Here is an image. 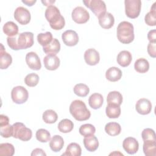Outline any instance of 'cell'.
<instances>
[{
	"label": "cell",
	"mask_w": 156,
	"mask_h": 156,
	"mask_svg": "<svg viewBox=\"0 0 156 156\" xmlns=\"http://www.w3.org/2000/svg\"><path fill=\"white\" fill-rule=\"evenodd\" d=\"M7 42L8 46L13 50L26 49L33 46L34 34L30 32H24L13 37H8Z\"/></svg>",
	"instance_id": "obj_1"
},
{
	"label": "cell",
	"mask_w": 156,
	"mask_h": 156,
	"mask_svg": "<svg viewBox=\"0 0 156 156\" xmlns=\"http://www.w3.org/2000/svg\"><path fill=\"white\" fill-rule=\"evenodd\" d=\"M44 16L52 29L58 30L64 27L65 24V19L61 15L60 10L56 6L53 5L48 6L45 10Z\"/></svg>",
	"instance_id": "obj_2"
},
{
	"label": "cell",
	"mask_w": 156,
	"mask_h": 156,
	"mask_svg": "<svg viewBox=\"0 0 156 156\" xmlns=\"http://www.w3.org/2000/svg\"><path fill=\"white\" fill-rule=\"evenodd\" d=\"M134 29L132 23L128 21L121 22L117 27V38L123 44H129L134 40Z\"/></svg>",
	"instance_id": "obj_3"
},
{
	"label": "cell",
	"mask_w": 156,
	"mask_h": 156,
	"mask_svg": "<svg viewBox=\"0 0 156 156\" xmlns=\"http://www.w3.org/2000/svg\"><path fill=\"white\" fill-rule=\"evenodd\" d=\"M69 112L75 119L79 121H86L91 116L90 110L85 104L81 100L73 101L69 106Z\"/></svg>",
	"instance_id": "obj_4"
},
{
	"label": "cell",
	"mask_w": 156,
	"mask_h": 156,
	"mask_svg": "<svg viewBox=\"0 0 156 156\" xmlns=\"http://www.w3.org/2000/svg\"><path fill=\"white\" fill-rule=\"evenodd\" d=\"M32 136L31 129L26 127L23 123L15 122L12 125V136L13 138L27 141L31 139Z\"/></svg>",
	"instance_id": "obj_5"
},
{
	"label": "cell",
	"mask_w": 156,
	"mask_h": 156,
	"mask_svg": "<svg viewBox=\"0 0 156 156\" xmlns=\"http://www.w3.org/2000/svg\"><path fill=\"white\" fill-rule=\"evenodd\" d=\"M124 4L125 12L127 17L134 19L139 16L141 7L140 0H125Z\"/></svg>",
	"instance_id": "obj_6"
},
{
	"label": "cell",
	"mask_w": 156,
	"mask_h": 156,
	"mask_svg": "<svg viewBox=\"0 0 156 156\" xmlns=\"http://www.w3.org/2000/svg\"><path fill=\"white\" fill-rule=\"evenodd\" d=\"M12 101L17 104H21L27 101L29 97L27 90L23 86H16L13 88L11 91Z\"/></svg>",
	"instance_id": "obj_7"
},
{
	"label": "cell",
	"mask_w": 156,
	"mask_h": 156,
	"mask_svg": "<svg viewBox=\"0 0 156 156\" xmlns=\"http://www.w3.org/2000/svg\"><path fill=\"white\" fill-rule=\"evenodd\" d=\"M83 2L85 6L90 9L93 13L98 17L106 12V5L103 1L87 0L83 1Z\"/></svg>",
	"instance_id": "obj_8"
},
{
	"label": "cell",
	"mask_w": 156,
	"mask_h": 156,
	"mask_svg": "<svg viewBox=\"0 0 156 156\" xmlns=\"http://www.w3.org/2000/svg\"><path fill=\"white\" fill-rule=\"evenodd\" d=\"M71 16L73 21L77 24L85 23L90 18V15L88 11L80 6L76 7L73 9Z\"/></svg>",
	"instance_id": "obj_9"
},
{
	"label": "cell",
	"mask_w": 156,
	"mask_h": 156,
	"mask_svg": "<svg viewBox=\"0 0 156 156\" xmlns=\"http://www.w3.org/2000/svg\"><path fill=\"white\" fill-rule=\"evenodd\" d=\"M15 19L22 25L27 24L31 18L30 13L29 10L23 7H18L14 12Z\"/></svg>",
	"instance_id": "obj_10"
},
{
	"label": "cell",
	"mask_w": 156,
	"mask_h": 156,
	"mask_svg": "<svg viewBox=\"0 0 156 156\" xmlns=\"http://www.w3.org/2000/svg\"><path fill=\"white\" fill-rule=\"evenodd\" d=\"M26 62L27 66L33 70H40L41 68L40 59L34 52H29L26 55Z\"/></svg>",
	"instance_id": "obj_11"
},
{
	"label": "cell",
	"mask_w": 156,
	"mask_h": 156,
	"mask_svg": "<svg viewBox=\"0 0 156 156\" xmlns=\"http://www.w3.org/2000/svg\"><path fill=\"white\" fill-rule=\"evenodd\" d=\"M135 109L139 114L146 115L151 113L152 110V104L149 99L141 98L136 102Z\"/></svg>",
	"instance_id": "obj_12"
},
{
	"label": "cell",
	"mask_w": 156,
	"mask_h": 156,
	"mask_svg": "<svg viewBox=\"0 0 156 156\" xmlns=\"http://www.w3.org/2000/svg\"><path fill=\"white\" fill-rule=\"evenodd\" d=\"M63 43L68 46H74L79 42V36L73 30L65 31L62 35Z\"/></svg>",
	"instance_id": "obj_13"
},
{
	"label": "cell",
	"mask_w": 156,
	"mask_h": 156,
	"mask_svg": "<svg viewBox=\"0 0 156 156\" xmlns=\"http://www.w3.org/2000/svg\"><path fill=\"white\" fill-rule=\"evenodd\" d=\"M122 147L125 151L129 154H134L138 150L139 144L135 138L127 137L124 140Z\"/></svg>",
	"instance_id": "obj_14"
},
{
	"label": "cell",
	"mask_w": 156,
	"mask_h": 156,
	"mask_svg": "<svg viewBox=\"0 0 156 156\" xmlns=\"http://www.w3.org/2000/svg\"><path fill=\"white\" fill-rule=\"evenodd\" d=\"M43 63L48 70L54 71L60 66V59L55 54H48L43 58Z\"/></svg>",
	"instance_id": "obj_15"
},
{
	"label": "cell",
	"mask_w": 156,
	"mask_h": 156,
	"mask_svg": "<svg viewBox=\"0 0 156 156\" xmlns=\"http://www.w3.org/2000/svg\"><path fill=\"white\" fill-rule=\"evenodd\" d=\"M84 60L86 63L89 65H96L100 60L99 54L94 48L88 49L84 53Z\"/></svg>",
	"instance_id": "obj_16"
},
{
	"label": "cell",
	"mask_w": 156,
	"mask_h": 156,
	"mask_svg": "<svg viewBox=\"0 0 156 156\" xmlns=\"http://www.w3.org/2000/svg\"><path fill=\"white\" fill-rule=\"evenodd\" d=\"M99 24L104 29H110L114 24L115 18L112 14L109 12H105L98 17Z\"/></svg>",
	"instance_id": "obj_17"
},
{
	"label": "cell",
	"mask_w": 156,
	"mask_h": 156,
	"mask_svg": "<svg viewBox=\"0 0 156 156\" xmlns=\"http://www.w3.org/2000/svg\"><path fill=\"white\" fill-rule=\"evenodd\" d=\"M12 62V57L10 54L7 52L4 46L1 43L0 49V68L1 69H7Z\"/></svg>",
	"instance_id": "obj_18"
},
{
	"label": "cell",
	"mask_w": 156,
	"mask_h": 156,
	"mask_svg": "<svg viewBox=\"0 0 156 156\" xmlns=\"http://www.w3.org/2000/svg\"><path fill=\"white\" fill-rule=\"evenodd\" d=\"M116 60L120 66L122 67H127L130 64L132 60V54L128 51H122L118 54Z\"/></svg>",
	"instance_id": "obj_19"
},
{
	"label": "cell",
	"mask_w": 156,
	"mask_h": 156,
	"mask_svg": "<svg viewBox=\"0 0 156 156\" xmlns=\"http://www.w3.org/2000/svg\"><path fill=\"white\" fill-rule=\"evenodd\" d=\"M83 144L87 151L94 152L99 147V141L96 136L91 135L83 138Z\"/></svg>",
	"instance_id": "obj_20"
},
{
	"label": "cell",
	"mask_w": 156,
	"mask_h": 156,
	"mask_svg": "<svg viewBox=\"0 0 156 156\" xmlns=\"http://www.w3.org/2000/svg\"><path fill=\"white\" fill-rule=\"evenodd\" d=\"M122 74V71L119 68L113 66L106 71L105 77L110 82H116L121 79Z\"/></svg>",
	"instance_id": "obj_21"
},
{
	"label": "cell",
	"mask_w": 156,
	"mask_h": 156,
	"mask_svg": "<svg viewBox=\"0 0 156 156\" xmlns=\"http://www.w3.org/2000/svg\"><path fill=\"white\" fill-rule=\"evenodd\" d=\"M104 98L101 94L95 93L92 94L88 99V104L91 108L93 109H98L102 105Z\"/></svg>",
	"instance_id": "obj_22"
},
{
	"label": "cell",
	"mask_w": 156,
	"mask_h": 156,
	"mask_svg": "<svg viewBox=\"0 0 156 156\" xmlns=\"http://www.w3.org/2000/svg\"><path fill=\"white\" fill-rule=\"evenodd\" d=\"M64 141L63 138L58 135H54L49 142V146L51 149L55 152L60 151L63 147Z\"/></svg>",
	"instance_id": "obj_23"
},
{
	"label": "cell",
	"mask_w": 156,
	"mask_h": 156,
	"mask_svg": "<svg viewBox=\"0 0 156 156\" xmlns=\"http://www.w3.org/2000/svg\"><path fill=\"white\" fill-rule=\"evenodd\" d=\"M43 50L47 55L50 54L56 55L60 50V43L57 38H53L49 44L43 47Z\"/></svg>",
	"instance_id": "obj_24"
},
{
	"label": "cell",
	"mask_w": 156,
	"mask_h": 156,
	"mask_svg": "<svg viewBox=\"0 0 156 156\" xmlns=\"http://www.w3.org/2000/svg\"><path fill=\"white\" fill-rule=\"evenodd\" d=\"M3 32L8 37H13L18 34V27L13 21H8L3 26Z\"/></svg>",
	"instance_id": "obj_25"
},
{
	"label": "cell",
	"mask_w": 156,
	"mask_h": 156,
	"mask_svg": "<svg viewBox=\"0 0 156 156\" xmlns=\"http://www.w3.org/2000/svg\"><path fill=\"white\" fill-rule=\"evenodd\" d=\"M105 113L106 115L109 118H118L121 115L120 105L108 104L106 107Z\"/></svg>",
	"instance_id": "obj_26"
},
{
	"label": "cell",
	"mask_w": 156,
	"mask_h": 156,
	"mask_svg": "<svg viewBox=\"0 0 156 156\" xmlns=\"http://www.w3.org/2000/svg\"><path fill=\"white\" fill-rule=\"evenodd\" d=\"M134 68L135 71L139 73H145L147 72L149 69V62L146 58H140L135 61Z\"/></svg>",
	"instance_id": "obj_27"
},
{
	"label": "cell",
	"mask_w": 156,
	"mask_h": 156,
	"mask_svg": "<svg viewBox=\"0 0 156 156\" xmlns=\"http://www.w3.org/2000/svg\"><path fill=\"white\" fill-rule=\"evenodd\" d=\"M143 149L145 155L155 156L156 155V141H144Z\"/></svg>",
	"instance_id": "obj_28"
},
{
	"label": "cell",
	"mask_w": 156,
	"mask_h": 156,
	"mask_svg": "<svg viewBox=\"0 0 156 156\" xmlns=\"http://www.w3.org/2000/svg\"><path fill=\"white\" fill-rule=\"evenodd\" d=\"M82 149L79 144L76 143H71L67 146L65 152L62 155L80 156L81 155Z\"/></svg>",
	"instance_id": "obj_29"
},
{
	"label": "cell",
	"mask_w": 156,
	"mask_h": 156,
	"mask_svg": "<svg viewBox=\"0 0 156 156\" xmlns=\"http://www.w3.org/2000/svg\"><path fill=\"white\" fill-rule=\"evenodd\" d=\"M105 131L110 136H116L121 133V127L119 124L115 122H110L105 126Z\"/></svg>",
	"instance_id": "obj_30"
},
{
	"label": "cell",
	"mask_w": 156,
	"mask_h": 156,
	"mask_svg": "<svg viewBox=\"0 0 156 156\" xmlns=\"http://www.w3.org/2000/svg\"><path fill=\"white\" fill-rule=\"evenodd\" d=\"M107 101L108 104L120 105L122 102V96L119 91H110L107 95Z\"/></svg>",
	"instance_id": "obj_31"
},
{
	"label": "cell",
	"mask_w": 156,
	"mask_h": 156,
	"mask_svg": "<svg viewBox=\"0 0 156 156\" xmlns=\"http://www.w3.org/2000/svg\"><path fill=\"white\" fill-rule=\"evenodd\" d=\"M156 2H154L149 12L144 17V21L147 25L150 26H155L156 25Z\"/></svg>",
	"instance_id": "obj_32"
},
{
	"label": "cell",
	"mask_w": 156,
	"mask_h": 156,
	"mask_svg": "<svg viewBox=\"0 0 156 156\" xmlns=\"http://www.w3.org/2000/svg\"><path fill=\"white\" fill-rule=\"evenodd\" d=\"M74 128L73 122L68 119H63L61 120L58 124V129L62 133H69Z\"/></svg>",
	"instance_id": "obj_33"
},
{
	"label": "cell",
	"mask_w": 156,
	"mask_h": 156,
	"mask_svg": "<svg viewBox=\"0 0 156 156\" xmlns=\"http://www.w3.org/2000/svg\"><path fill=\"white\" fill-rule=\"evenodd\" d=\"M42 118L45 123L53 124L57 121L58 119V115L55 111L49 109L44 112L43 113Z\"/></svg>",
	"instance_id": "obj_34"
},
{
	"label": "cell",
	"mask_w": 156,
	"mask_h": 156,
	"mask_svg": "<svg viewBox=\"0 0 156 156\" xmlns=\"http://www.w3.org/2000/svg\"><path fill=\"white\" fill-rule=\"evenodd\" d=\"M52 35L50 32L40 33L37 35V41L40 45L44 47L49 44L52 40Z\"/></svg>",
	"instance_id": "obj_35"
},
{
	"label": "cell",
	"mask_w": 156,
	"mask_h": 156,
	"mask_svg": "<svg viewBox=\"0 0 156 156\" xmlns=\"http://www.w3.org/2000/svg\"><path fill=\"white\" fill-rule=\"evenodd\" d=\"M74 93L78 96L85 97L88 95L90 91L88 87L84 83H77L76 84L74 88Z\"/></svg>",
	"instance_id": "obj_36"
},
{
	"label": "cell",
	"mask_w": 156,
	"mask_h": 156,
	"mask_svg": "<svg viewBox=\"0 0 156 156\" xmlns=\"http://www.w3.org/2000/svg\"><path fill=\"white\" fill-rule=\"evenodd\" d=\"M15 153L14 146L8 143L0 144V155L5 156H12Z\"/></svg>",
	"instance_id": "obj_37"
},
{
	"label": "cell",
	"mask_w": 156,
	"mask_h": 156,
	"mask_svg": "<svg viewBox=\"0 0 156 156\" xmlns=\"http://www.w3.org/2000/svg\"><path fill=\"white\" fill-rule=\"evenodd\" d=\"M79 133L84 137L94 135L96 132L95 127L91 124H85L82 125L79 128Z\"/></svg>",
	"instance_id": "obj_38"
},
{
	"label": "cell",
	"mask_w": 156,
	"mask_h": 156,
	"mask_svg": "<svg viewBox=\"0 0 156 156\" xmlns=\"http://www.w3.org/2000/svg\"><path fill=\"white\" fill-rule=\"evenodd\" d=\"M36 138L41 143H46L51 140V134L44 129H40L36 132Z\"/></svg>",
	"instance_id": "obj_39"
},
{
	"label": "cell",
	"mask_w": 156,
	"mask_h": 156,
	"mask_svg": "<svg viewBox=\"0 0 156 156\" xmlns=\"http://www.w3.org/2000/svg\"><path fill=\"white\" fill-rule=\"evenodd\" d=\"M39 82V76L35 73H30L24 78V83L30 87H35Z\"/></svg>",
	"instance_id": "obj_40"
},
{
	"label": "cell",
	"mask_w": 156,
	"mask_h": 156,
	"mask_svg": "<svg viewBox=\"0 0 156 156\" xmlns=\"http://www.w3.org/2000/svg\"><path fill=\"white\" fill-rule=\"evenodd\" d=\"M141 136L143 141H156L155 133L153 129L150 128L144 129L142 133Z\"/></svg>",
	"instance_id": "obj_41"
},
{
	"label": "cell",
	"mask_w": 156,
	"mask_h": 156,
	"mask_svg": "<svg viewBox=\"0 0 156 156\" xmlns=\"http://www.w3.org/2000/svg\"><path fill=\"white\" fill-rule=\"evenodd\" d=\"M1 135L4 138H9L12 136V126L7 124L3 126H0Z\"/></svg>",
	"instance_id": "obj_42"
},
{
	"label": "cell",
	"mask_w": 156,
	"mask_h": 156,
	"mask_svg": "<svg viewBox=\"0 0 156 156\" xmlns=\"http://www.w3.org/2000/svg\"><path fill=\"white\" fill-rule=\"evenodd\" d=\"M156 43H150L147 45V52L149 55L153 58L156 57Z\"/></svg>",
	"instance_id": "obj_43"
},
{
	"label": "cell",
	"mask_w": 156,
	"mask_h": 156,
	"mask_svg": "<svg viewBox=\"0 0 156 156\" xmlns=\"http://www.w3.org/2000/svg\"><path fill=\"white\" fill-rule=\"evenodd\" d=\"M147 39L150 43H156V30H151L147 34Z\"/></svg>",
	"instance_id": "obj_44"
},
{
	"label": "cell",
	"mask_w": 156,
	"mask_h": 156,
	"mask_svg": "<svg viewBox=\"0 0 156 156\" xmlns=\"http://www.w3.org/2000/svg\"><path fill=\"white\" fill-rule=\"evenodd\" d=\"M9 124V119L8 116L4 115H0V126H5Z\"/></svg>",
	"instance_id": "obj_45"
},
{
	"label": "cell",
	"mask_w": 156,
	"mask_h": 156,
	"mask_svg": "<svg viewBox=\"0 0 156 156\" xmlns=\"http://www.w3.org/2000/svg\"><path fill=\"white\" fill-rule=\"evenodd\" d=\"M32 156L35 155H46V154L44 152L42 149L40 148H36L34 149L31 153Z\"/></svg>",
	"instance_id": "obj_46"
},
{
	"label": "cell",
	"mask_w": 156,
	"mask_h": 156,
	"mask_svg": "<svg viewBox=\"0 0 156 156\" xmlns=\"http://www.w3.org/2000/svg\"><path fill=\"white\" fill-rule=\"evenodd\" d=\"M37 2L36 0H30V1H29V0H23L22 1V2L25 4L26 5H28V6H32L35 2Z\"/></svg>",
	"instance_id": "obj_47"
},
{
	"label": "cell",
	"mask_w": 156,
	"mask_h": 156,
	"mask_svg": "<svg viewBox=\"0 0 156 156\" xmlns=\"http://www.w3.org/2000/svg\"><path fill=\"white\" fill-rule=\"evenodd\" d=\"M55 2V1H41V2L44 4V5H46V6H49V5H51L52 4L54 3Z\"/></svg>",
	"instance_id": "obj_48"
}]
</instances>
